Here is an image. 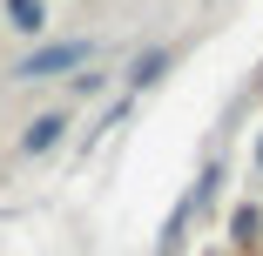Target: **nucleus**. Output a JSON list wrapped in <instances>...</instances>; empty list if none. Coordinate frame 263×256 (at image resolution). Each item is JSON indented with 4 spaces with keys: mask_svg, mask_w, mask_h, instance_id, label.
<instances>
[{
    "mask_svg": "<svg viewBox=\"0 0 263 256\" xmlns=\"http://www.w3.org/2000/svg\"><path fill=\"white\" fill-rule=\"evenodd\" d=\"M256 162H263V148H256Z\"/></svg>",
    "mask_w": 263,
    "mask_h": 256,
    "instance_id": "obj_1",
    "label": "nucleus"
}]
</instances>
